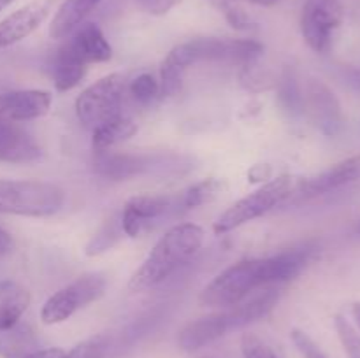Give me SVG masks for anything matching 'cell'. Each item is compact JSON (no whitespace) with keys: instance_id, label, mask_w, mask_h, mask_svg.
<instances>
[{"instance_id":"obj_30","label":"cell","mask_w":360,"mask_h":358,"mask_svg":"<svg viewBox=\"0 0 360 358\" xmlns=\"http://www.w3.org/2000/svg\"><path fill=\"white\" fill-rule=\"evenodd\" d=\"M214 6L224 13L225 20L232 27L238 28V30H250V28H253V21L250 20V16L241 7L236 6L234 0H218V2H214Z\"/></svg>"},{"instance_id":"obj_20","label":"cell","mask_w":360,"mask_h":358,"mask_svg":"<svg viewBox=\"0 0 360 358\" xmlns=\"http://www.w3.org/2000/svg\"><path fill=\"white\" fill-rule=\"evenodd\" d=\"M136 132V121L130 116L120 112V114L105 119L104 123H101V125H97L91 130V146H94L95 153L108 151L112 146H116V144L130 139Z\"/></svg>"},{"instance_id":"obj_28","label":"cell","mask_w":360,"mask_h":358,"mask_svg":"<svg viewBox=\"0 0 360 358\" xmlns=\"http://www.w3.org/2000/svg\"><path fill=\"white\" fill-rule=\"evenodd\" d=\"M109 350V339L105 336H95L76 344L63 353L62 358H104Z\"/></svg>"},{"instance_id":"obj_13","label":"cell","mask_w":360,"mask_h":358,"mask_svg":"<svg viewBox=\"0 0 360 358\" xmlns=\"http://www.w3.org/2000/svg\"><path fill=\"white\" fill-rule=\"evenodd\" d=\"M357 181H360V154L345 158L313 178L297 181L294 195L306 200L315 199V197L326 195Z\"/></svg>"},{"instance_id":"obj_25","label":"cell","mask_w":360,"mask_h":358,"mask_svg":"<svg viewBox=\"0 0 360 358\" xmlns=\"http://www.w3.org/2000/svg\"><path fill=\"white\" fill-rule=\"evenodd\" d=\"M278 100L292 114L302 112V91L299 88L297 77L290 70H287L278 81Z\"/></svg>"},{"instance_id":"obj_32","label":"cell","mask_w":360,"mask_h":358,"mask_svg":"<svg viewBox=\"0 0 360 358\" xmlns=\"http://www.w3.org/2000/svg\"><path fill=\"white\" fill-rule=\"evenodd\" d=\"M136 4L144 13L153 14V16H164L178 6L179 0H136Z\"/></svg>"},{"instance_id":"obj_5","label":"cell","mask_w":360,"mask_h":358,"mask_svg":"<svg viewBox=\"0 0 360 358\" xmlns=\"http://www.w3.org/2000/svg\"><path fill=\"white\" fill-rule=\"evenodd\" d=\"M65 204V192L46 181L0 179V214L46 218L58 213Z\"/></svg>"},{"instance_id":"obj_27","label":"cell","mask_w":360,"mask_h":358,"mask_svg":"<svg viewBox=\"0 0 360 358\" xmlns=\"http://www.w3.org/2000/svg\"><path fill=\"white\" fill-rule=\"evenodd\" d=\"M127 90L130 91L134 98H136L139 104H151L155 98L160 95V83L155 79L153 74H139L136 79L130 81V84L127 86Z\"/></svg>"},{"instance_id":"obj_31","label":"cell","mask_w":360,"mask_h":358,"mask_svg":"<svg viewBox=\"0 0 360 358\" xmlns=\"http://www.w3.org/2000/svg\"><path fill=\"white\" fill-rule=\"evenodd\" d=\"M290 339L294 343V346L297 347L299 353L302 354V358H329V354L304 332V330L294 329L290 332Z\"/></svg>"},{"instance_id":"obj_9","label":"cell","mask_w":360,"mask_h":358,"mask_svg":"<svg viewBox=\"0 0 360 358\" xmlns=\"http://www.w3.org/2000/svg\"><path fill=\"white\" fill-rule=\"evenodd\" d=\"M183 213L179 193H162V195H136L129 199L123 206L122 216L123 234L127 237H139L144 232L150 230L155 221L162 218L179 216Z\"/></svg>"},{"instance_id":"obj_19","label":"cell","mask_w":360,"mask_h":358,"mask_svg":"<svg viewBox=\"0 0 360 358\" xmlns=\"http://www.w3.org/2000/svg\"><path fill=\"white\" fill-rule=\"evenodd\" d=\"M30 291L16 281H0V332L20 323L30 305Z\"/></svg>"},{"instance_id":"obj_22","label":"cell","mask_w":360,"mask_h":358,"mask_svg":"<svg viewBox=\"0 0 360 358\" xmlns=\"http://www.w3.org/2000/svg\"><path fill=\"white\" fill-rule=\"evenodd\" d=\"M37 350V339L27 325H20L0 332V353L6 358H25Z\"/></svg>"},{"instance_id":"obj_4","label":"cell","mask_w":360,"mask_h":358,"mask_svg":"<svg viewBox=\"0 0 360 358\" xmlns=\"http://www.w3.org/2000/svg\"><path fill=\"white\" fill-rule=\"evenodd\" d=\"M264 53V46L255 39L231 37H195L174 46L162 62L160 70L174 76H183L193 63L200 62H255Z\"/></svg>"},{"instance_id":"obj_33","label":"cell","mask_w":360,"mask_h":358,"mask_svg":"<svg viewBox=\"0 0 360 358\" xmlns=\"http://www.w3.org/2000/svg\"><path fill=\"white\" fill-rule=\"evenodd\" d=\"M65 351L62 347H37L30 351L25 358H62Z\"/></svg>"},{"instance_id":"obj_35","label":"cell","mask_w":360,"mask_h":358,"mask_svg":"<svg viewBox=\"0 0 360 358\" xmlns=\"http://www.w3.org/2000/svg\"><path fill=\"white\" fill-rule=\"evenodd\" d=\"M352 314H354L355 325H357V329L360 332V302H355V304L352 305Z\"/></svg>"},{"instance_id":"obj_14","label":"cell","mask_w":360,"mask_h":358,"mask_svg":"<svg viewBox=\"0 0 360 358\" xmlns=\"http://www.w3.org/2000/svg\"><path fill=\"white\" fill-rule=\"evenodd\" d=\"M53 95L46 90H16L0 93V121H30L48 114Z\"/></svg>"},{"instance_id":"obj_12","label":"cell","mask_w":360,"mask_h":358,"mask_svg":"<svg viewBox=\"0 0 360 358\" xmlns=\"http://www.w3.org/2000/svg\"><path fill=\"white\" fill-rule=\"evenodd\" d=\"M164 167V161L155 154H132V153H111L98 151L94 158V168L102 178L112 181H125L153 172L155 168Z\"/></svg>"},{"instance_id":"obj_39","label":"cell","mask_w":360,"mask_h":358,"mask_svg":"<svg viewBox=\"0 0 360 358\" xmlns=\"http://www.w3.org/2000/svg\"><path fill=\"white\" fill-rule=\"evenodd\" d=\"M213 2H218V0H213ZM234 2H236V0H234Z\"/></svg>"},{"instance_id":"obj_7","label":"cell","mask_w":360,"mask_h":358,"mask_svg":"<svg viewBox=\"0 0 360 358\" xmlns=\"http://www.w3.org/2000/svg\"><path fill=\"white\" fill-rule=\"evenodd\" d=\"M127 79L123 74H109L81 91L76 98V116L86 128L104 123L105 119L122 112L123 97L127 91Z\"/></svg>"},{"instance_id":"obj_23","label":"cell","mask_w":360,"mask_h":358,"mask_svg":"<svg viewBox=\"0 0 360 358\" xmlns=\"http://www.w3.org/2000/svg\"><path fill=\"white\" fill-rule=\"evenodd\" d=\"M123 235L125 234H123L122 216H120V214H115V216H111L109 220H105L104 225L91 235L86 248H84V253H86L88 256L102 255V253H105L108 249H111Z\"/></svg>"},{"instance_id":"obj_29","label":"cell","mask_w":360,"mask_h":358,"mask_svg":"<svg viewBox=\"0 0 360 358\" xmlns=\"http://www.w3.org/2000/svg\"><path fill=\"white\" fill-rule=\"evenodd\" d=\"M241 353L245 358H280L276 351L255 333H245L243 336Z\"/></svg>"},{"instance_id":"obj_38","label":"cell","mask_w":360,"mask_h":358,"mask_svg":"<svg viewBox=\"0 0 360 358\" xmlns=\"http://www.w3.org/2000/svg\"><path fill=\"white\" fill-rule=\"evenodd\" d=\"M355 230H357V234H360V220H359V223H357V228H355Z\"/></svg>"},{"instance_id":"obj_24","label":"cell","mask_w":360,"mask_h":358,"mask_svg":"<svg viewBox=\"0 0 360 358\" xmlns=\"http://www.w3.org/2000/svg\"><path fill=\"white\" fill-rule=\"evenodd\" d=\"M220 188H221V183L218 181V179L210 178V179H202V181L195 183V185L188 186L186 190L179 192V202H181L183 213L197 209V207L211 202V200L218 195Z\"/></svg>"},{"instance_id":"obj_15","label":"cell","mask_w":360,"mask_h":358,"mask_svg":"<svg viewBox=\"0 0 360 358\" xmlns=\"http://www.w3.org/2000/svg\"><path fill=\"white\" fill-rule=\"evenodd\" d=\"M53 0H35L0 21V49L9 48L34 34L49 16Z\"/></svg>"},{"instance_id":"obj_18","label":"cell","mask_w":360,"mask_h":358,"mask_svg":"<svg viewBox=\"0 0 360 358\" xmlns=\"http://www.w3.org/2000/svg\"><path fill=\"white\" fill-rule=\"evenodd\" d=\"M102 0H63L49 25V35L56 41H65L86 18L97 9Z\"/></svg>"},{"instance_id":"obj_1","label":"cell","mask_w":360,"mask_h":358,"mask_svg":"<svg viewBox=\"0 0 360 358\" xmlns=\"http://www.w3.org/2000/svg\"><path fill=\"white\" fill-rule=\"evenodd\" d=\"M202 244L204 230L199 225L179 223L171 227L158 239L139 269L132 274L129 290L139 293L162 284L190 262L200 251Z\"/></svg>"},{"instance_id":"obj_16","label":"cell","mask_w":360,"mask_h":358,"mask_svg":"<svg viewBox=\"0 0 360 358\" xmlns=\"http://www.w3.org/2000/svg\"><path fill=\"white\" fill-rule=\"evenodd\" d=\"M62 46L84 65L108 62L112 56V48L104 32L91 21H84L81 27H77Z\"/></svg>"},{"instance_id":"obj_26","label":"cell","mask_w":360,"mask_h":358,"mask_svg":"<svg viewBox=\"0 0 360 358\" xmlns=\"http://www.w3.org/2000/svg\"><path fill=\"white\" fill-rule=\"evenodd\" d=\"M334 329L348 358H360V332L343 314L334 316Z\"/></svg>"},{"instance_id":"obj_11","label":"cell","mask_w":360,"mask_h":358,"mask_svg":"<svg viewBox=\"0 0 360 358\" xmlns=\"http://www.w3.org/2000/svg\"><path fill=\"white\" fill-rule=\"evenodd\" d=\"M302 111L308 112L313 125L326 135L334 137L343 128V111L336 93L323 81L311 79L302 93Z\"/></svg>"},{"instance_id":"obj_37","label":"cell","mask_w":360,"mask_h":358,"mask_svg":"<svg viewBox=\"0 0 360 358\" xmlns=\"http://www.w3.org/2000/svg\"><path fill=\"white\" fill-rule=\"evenodd\" d=\"M13 2H14V0H0V13H2L6 7H9Z\"/></svg>"},{"instance_id":"obj_3","label":"cell","mask_w":360,"mask_h":358,"mask_svg":"<svg viewBox=\"0 0 360 358\" xmlns=\"http://www.w3.org/2000/svg\"><path fill=\"white\" fill-rule=\"evenodd\" d=\"M280 300V290L267 288L262 293L246 298L234 307L221 309L213 314L192 319L178 333V346L185 353L202 350L207 344L221 339L234 330L245 329L259 319L266 318Z\"/></svg>"},{"instance_id":"obj_2","label":"cell","mask_w":360,"mask_h":358,"mask_svg":"<svg viewBox=\"0 0 360 358\" xmlns=\"http://www.w3.org/2000/svg\"><path fill=\"white\" fill-rule=\"evenodd\" d=\"M283 284V269L278 255L241 260L218 274L199 295L202 307L229 309L241 304L259 288Z\"/></svg>"},{"instance_id":"obj_17","label":"cell","mask_w":360,"mask_h":358,"mask_svg":"<svg viewBox=\"0 0 360 358\" xmlns=\"http://www.w3.org/2000/svg\"><path fill=\"white\" fill-rule=\"evenodd\" d=\"M37 140L20 125L0 121V161L4 164H32L41 158Z\"/></svg>"},{"instance_id":"obj_8","label":"cell","mask_w":360,"mask_h":358,"mask_svg":"<svg viewBox=\"0 0 360 358\" xmlns=\"http://www.w3.org/2000/svg\"><path fill=\"white\" fill-rule=\"evenodd\" d=\"M108 281L102 274H84L60 288L44 302L41 309V321L44 325H58L70 316L97 302L105 293Z\"/></svg>"},{"instance_id":"obj_36","label":"cell","mask_w":360,"mask_h":358,"mask_svg":"<svg viewBox=\"0 0 360 358\" xmlns=\"http://www.w3.org/2000/svg\"><path fill=\"white\" fill-rule=\"evenodd\" d=\"M248 2H253V4H259V6H276V4H280L281 0H248Z\"/></svg>"},{"instance_id":"obj_6","label":"cell","mask_w":360,"mask_h":358,"mask_svg":"<svg viewBox=\"0 0 360 358\" xmlns=\"http://www.w3.org/2000/svg\"><path fill=\"white\" fill-rule=\"evenodd\" d=\"M295 186H297V179L292 178V175H280V178L271 179L269 183L257 188L255 192L232 204L214 221L213 232L217 235L227 234V232L236 230V228L264 216L274 207L281 206L287 199H290L295 192Z\"/></svg>"},{"instance_id":"obj_21","label":"cell","mask_w":360,"mask_h":358,"mask_svg":"<svg viewBox=\"0 0 360 358\" xmlns=\"http://www.w3.org/2000/svg\"><path fill=\"white\" fill-rule=\"evenodd\" d=\"M88 65L70 55L63 46H60L53 62V84L56 91H69L84 79Z\"/></svg>"},{"instance_id":"obj_10","label":"cell","mask_w":360,"mask_h":358,"mask_svg":"<svg viewBox=\"0 0 360 358\" xmlns=\"http://www.w3.org/2000/svg\"><path fill=\"white\" fill-rule=\"evenodd\" d=\"M343 23L341 0H306L301 13V34L315 53L330 51L334 34Z\"/></svg>"},{"instance_id":"obj_34","label":"cell","mask_w":360,"mask_h":358,"mask_svg":"<svg viewBox=\"0 0 360 358\" xmlns=\"http://www.w3.org/2000/svg\"><path fill=\"white\" fill-rule=\"evenodd\" d=\"M14 241L9 235V232H6L4 228H0V256H6L13 251Z\"/></svg>"}]
</instances>
